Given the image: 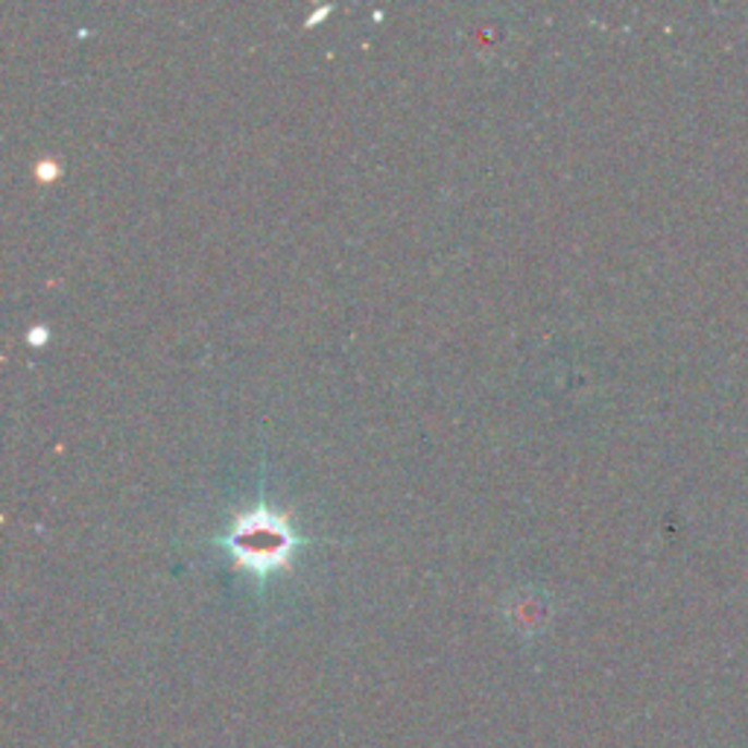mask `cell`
<instances>
[{
  "label": "cell",
  "instance_id": "6da1fadb",
  "mask_svg": "<svg viewBox=\"0 0 748 748\" xmlns=\"http://www.w3.org/2000/svg\"><path fill=\"white\" fill-rule=\"evenodd\" d=\"M214 544L226 550L240 570L264 582L266 576L290 570L292 556L302 550L304 541L292 530L290 518L283 511L257 500L255 506L238 511L229 520V527L214 539Z\"/></svg>",
  "mask_w": 748,
  "mask_h": 748
},
{
  "label": "cell",
  "instance_id": "7a4b0ae2",
  "mask_svg": "<svg viewBox=\"0 0 748 748\" xmlns=\"http://www.w3.org/2000/svg\"><path fill=\"white\" fill-rule=\"evenodd\" d=\"M56 173H59L56 161H41V165H38V176H41V179H53Z\"/></svg>",
  "mask_w": 748,
  "mask_h": 748
},
{
  "label": "cell",
  "instance_id": "3957f363",
  "mask_svg": "<svg viewBox=\"0 0 748 748\" xmlns=\"http://www.w3.org/2000/svg\"><path fill=\"white\" fill-rule=\"evenodd\" d=\"M41 337H45L41 330H29V342H41Z\"/></svg>",
  "mask_w": 748,
  "mask_h": 748
}]
</instances>
